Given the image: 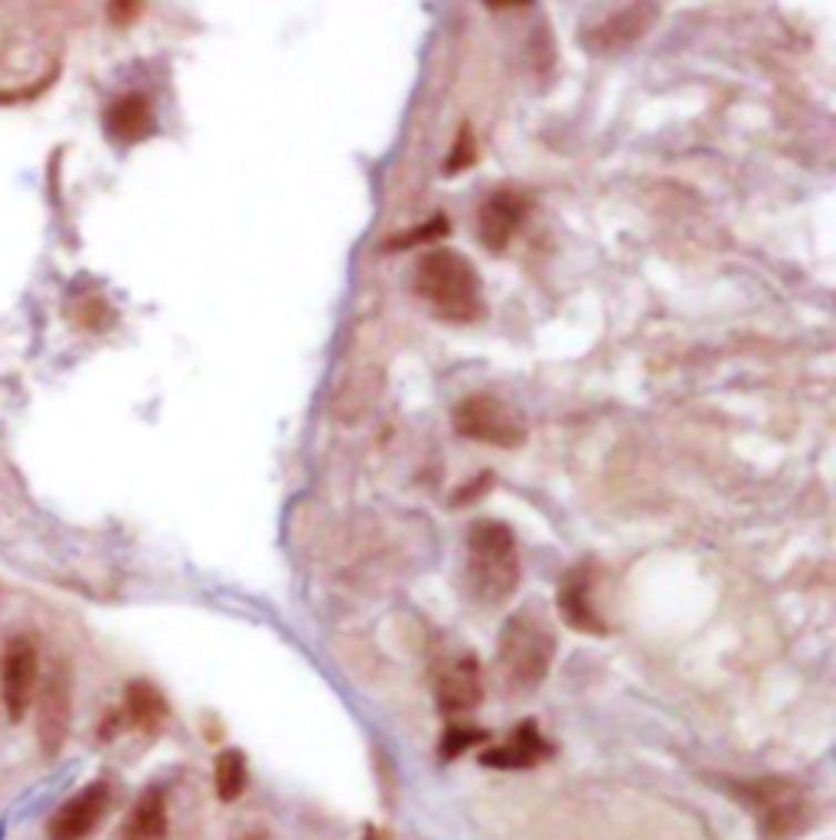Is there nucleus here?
I'll list each match as a JSON object with an SVG mask.
<instances>
[{
  "label": "nucleus",
  "instance_id": "f257e3e1",
  "mask_svg": "<svg viewBox=\"0 0 836 840\" xmlns=\"http://www.w3.org/2000/svg\"><path fill=\"white\" fill-rule=\"evenodd\" d=\"M412 292L428 311L451 324H475L483 317V282L478 265L458 249H431L416 262Z\"/></svg>",
  "mask_w": 836,
  "mask_h": 840
},
{
  "label": "nucleus",
  "instance_id": "f03ea898",
  "mask_svg": "<svg viewBox=\"0 0 836 840\" xmlns=\"http://www.w3.org/2000/svg\"><path fill=\"white\" fill-rule=\"evenodd\" d=\"M555 658V635L537 608L507 618L497 645V674L510 697H530L549 677Z\"/></svg>",
  "mask_w": 836,
  "mask_h": 840
},
{
  "label": "nucleus",
  "instance_id": "7ed1b4c3",
  "mask_svg": "<svg viewBox=\"0 0 836 840\" xmlns=\"http://www.w3.org/2000/svg\"><path fill=\"white\" fill-rule=\"evenodd\" d=\"M465 549V579L480 605H503L520 589V546L507 524L478 520Z\"/></svg>",
  "mask_w": 836,
  "mask_h": 840
},
{
  "label": "nucleus",
  "instance_id": "20e7f679",
  "mask_svg": "<svg viewBox=\"0 0 836 840\" xmlns=\"http://www.w3.org/2000/svg\"><path fill=\"white\" fill-rule=\"evenodd\" d=\"M732 795L755 814L762 834L768 840H791L807 831L814 808L807 791L794 779H735Z\"/></svg>",
  "mask_w": 836,
  "mask_h": 840
},
{
  "label": "nucleus",
  "instance_id": "39448f33",
  "mask_svg": "<svg viewBox=\"0 0 836 840\" xmlns=\"http://www.w3.org/2000/svg\"><path fill=\"white\" fill-rule=\"evenodd\" d=\"M455 432L493 448H520L527 442L523 413L497 393H471L455 406Z\"/></svg>",
  "mask_w": 836,
  "mask_h": 840
},
{
  "label": "nucleus",
  "instance_id": "423d86ee",
  "mask_svg": "<svg viewBox=\"0 0 836 840\" xmlns=\"http://www.w3.org/2000/svg\"><path fill=\"white\" fill-rule=\"evenodd\" d=\"M37 690H40V648L30 635H17L7 641L0 655V697L7 720H23L37 700Z\"/></svg>",
  "mask_w": 836,
  "mask_h": 840
},
{
  "label": "nucleus",
  "instance_id": "0eeeda50",
  "mask_svg": "<svg viewBox=\"0 0 836 840\" xmlns=\"http://www.w3.org/2000/svg\"><path fill=\"white\" fill-rule=\"evenodd\" d=\"M37 704V742L43 749L47 759H57L69 739V726H72V670L69 664H57L50 670V677L40 687V700Z\"/></svg>",
  "mask_w": 836,
  "mask_h": 840
},
{
  "label": "nucleus",
  "instance_id": "6e6552de",
  "mask_svg": "<svg viewBox=\"0 0 836 840\" xmlns=\"http://www.w3.org/2000/svg\"><path fill=\"white\" fill-rule=\"evenodd\" d=\"M112 785L105 779L89 781L82 791H75L72 798H65L60 808L53 811L50 824H47V834L50 840H89L99 824L105 821L109 808H112Z\"/></svg>",
  "mask_w": 836,
  "mask_h": 840
},
{
  "label": "nucleus",
  "instance_id": "1a4fd4ad",
  "mask_svg": "<svg viewBox=\"0 0 836 840\" xmlns=\"http://www.w3.org/2000/svg\"><path fill=\"white\" fill-rule=\"evenodd\" d=\"M660 17V3H628L604 17L601 23L589 27L582 43L592 57H618L628 47H634Z\"/></svg>",
  "mask_w": 836,
  "mask_h": 840
},
{
  "label": "nucleus",
  "instance_id": "9d476101",
  "mask_svg": "<svg viewBox=\"0 0 836 840\" xmlns=\"http://www.w3.org/2000/svg\"><path fill=\"white\" fill-rule=\"evenodd\" d=\"M592 593H595V563H579L575 569H569L562 576L555 605H559V615L569 628L601 638V635H608V621L601 618Z\"/></svg>",
  "mask_w": 836,
  "mask_h": 840
},
{
  "label": "nucleus",
  "instance_id": "9b49d317",
  "mask_svg": "<svg viewBox=\"0 0 836 840\" xmlns=\"http://www.w3.org/2000/svg\"><path fill=\"white\" fill-rule=\"evenodd\" d=\"M530 213V196L513 190V186H500L493 190L478 210V236L483 249L490 252H503L510 240L517 236V230L523 226Z\"/></svg>",
  "mask_w": 836,
  "mask_h": 840
},
{
  "label": "nucleus",
  "instance_id": "f8f14e48",
  "mask_svg": "<svg viewBox=\"0 0 836 840\" xmlns=\"http://www.w3.org/2000/svg\"><path fill=\"white\" fill-rule=\"evenodd\" d=\"M435 700L438 710L448 717L468 714L483 700V680H480V664L475 655L448 660L438 677H435Z\"/></svg>",
  "mask_w": 836,
  "mask_h": 840
},
{
  "label": "nucleus",
  "instance_id": "ddd939ff",
  "mask_svg": "<svg viewBox=\"0 0 836 840\" xmlns=\"http://www.w3.org/2000/svg\"><path fill=\"white\" fill-rule=\"evenodd\" d=\"M552 756V746L546 742V736L539 732V726L533 720L520 722L507 742L483 749L480 752V766L487 769H503V772H520V769H537L539 762H546Z\"/></svg>",
  "mask_w": 836,
  "mask_h": 840
},
{
  "label": "nucleus",
  "instance_id": "4468645a",
  "mask_svg": "<svg viewBox=\"0 0 836 840\" xmlns=\"http://www.w3.org/2000/svg\"><path fill=\"white\" fill-rule=\"evenodd\" d=\"M105 128L121 144H137V141L151 138L154 128H157V115H154L151 99L141 95V92H128V95L115 99L105 109Z\"/></svg>",
  "mask_w": 836,
  "mask_h": 840
},
{
  "label": "nucleus",
  "instance_id": "2eb2a0df",
  "mask_svg": "<svg viewBox=\"0 0 836 840\" xmlns=\"http://www.w3.org/2000/svg\"><path fill=\"white\" fill-rule=\"evenodd\" d=\"M171 818H167V795L164 788L151 785L137 795L134 808L121 824L119 840H167Z\"/></svg>",
  "mask_w": 836,
  "mask_h": 840
},
{
  "label": "nucleus",
  "instance_id": "dca6fc26",
  "mask_svg": "<svg viewBox=\"0 0 836 840\" xmlns=\"http://www.w3.org/2000/svg\"><path fill=\"white\" fill-rule=\"evenodd\" d=\"M121 717L131 722L134 729L154 736V732L164 729V722L171 717V707H167L164 694H161L154 684L134 680V684H128V690H124V710H121Z\"/></svg>",
  "mask_w": 836,
  "mask_h": 840
},
{
  "label": "nucleus",
  "instance_id": "f3484780",
  "mask_svg": "<svg viewBox=\"0 0 836 840\" xmlns=\"http://www.w3.org/2000/svg\"><path fill=\"white\" fill-rule=\"evenodd\" d=\"M213 781H216V795L220 801L233 804L236 798H242L245 785H248V762L242 749H226L216 756V769H213Z\"/></svg>",
  "mask_w": 836,
  "mask_h": 840
},
{
  "label": "nucleus",
  "instance_id": "a211bd4d",
  "mask_svg": "<svg viewBox=\"0 0 836 840\" xmlns=\"http://www.w3.org/2000/svg\"><path fill=\"white\" fill-rule=\"evenodd\" d=\"M75 324L85 327V331H105V327L115 324V311L109 307V301L102 295H89L75 307Z\"/></svg>",
  "mask_w": 836,
  "mask_h": 840
},
{
  "label": "nucleus",
  "instance_id": "6ab92c4d",
  "mask_svg": "<svg viewBox=\"0 0 836 840\" xmlns=\"http://www.w3.org/2000/svg\"><path fill=\"white\" fill-rule=\"evenodd\" d=\"M480 742H487V732L475 726H448L441 736V759H458L468 749H475Z\"/></svg>",
  "mask_w": 836,
  "mask_h": 840
},
{
  "label": "nucleus",
  "instance_id": "aec40b11",
  "mask_svg": "<svg viewBox=\"0 0 836 840\" xmlns=\"http://www.w3.org/2000/svg\"><path fill=\"white\" fill-rule=\"evenodd\" d=\"M451 233V223H448V216L445 213H438V216H431L421 230H412V233H402V236H396V240L386 242V249H412L418 242H435L441 240V236H448Z\"/></svg>",
  "mask_w": 836,
  "mask_h": 840
},
{
  "label": "nucleus",
  "instance_id": "412c9836",
  "mask_svg": "<svg viewBox=\"0 0 836 840\" xmlns=\"http://www.w3.org/2000/svg\"><path fill=\"white\" fill-rule=\"evenodd\" d=\"M475 158H478V151H475V131L465 124V128L458 131V138H455V151H451L448 161H445V174L455 178V174L468 171V168L475 164Z\"/></svg>",
  "mask_w": 836,
  "mask_h": 840
},
{
  "label": "nucleus",
  "instance_id": "4be33fe9",
  "mask_svg": "<svg viewBox=\"0 0 836 840\" xmlns=\"http://www.w3.org/2000/svg\"><path fill=\"white\" fill-rule=\"evenodd\" d=\"M490 478H493V475H490V472H483L480 478L468 480V484L455 494V507H465V504H475V500H480V497L490 490Z\"/></svg>",
  "mask_w": 836,
  "mask_h": 840
},
{
  "label": "nucleus",
  "instance_id": "5701e85b",
  "mask_svg": "<svg viewBox=\"0 0 836 840\" xmlns=\"http://www.w3.org/2000/svg\"><path fill=\"white\" fill-rule=\"evenodd\" d=\"M144 13V3H137V0H121V3H109V20L115 23V27H128V23H134L137 17Z\"/></svg>",
  "mask_w": 836,
  "mask_h": 840
},
{
  "label": "nucleus",
  "instance_id": "b1692460",
  "mask_svg": "<svg viewBox=\"0 0 836 840\" xmlns=\"http://www.w3.org/2000/svg\"><path fill=\"white\" fill-rule=\"evenodd\" d=\"M363 840H392V838H389V831H383V828H376V824H366Z\"/></svg>",
  "mask_w": 836,
  "mask_h": 840
},
{
  "label": "nucleus",
  "instance_id": "393cba45",
  "mask_svg": "<svg viewBox=\"0 0 836 840\" xmlns=\"http://www.w3.org/2000/svg\"><path fill=\"white\" fill-rule=\"evenodd\" d=\"M490 10H520V7H533V3H487Z\"/></svg>",
  "mask_w": 836,
  "mask_h": 840
},
{
  "label": "nucleus",
  "instance_id": "a878e982",
  "mask_svg": "<svg viewBox=\"0 0 836 840\" xmlns=\"http://www.w3.org/2000/svg\"><path fill=\"white\" fill-rule=\"evenodd\" d=\"M245 840H262V838H245Z\"/></svg>",
  "mask_w": 836,
  "mask_h": 840
}]
</instances>
